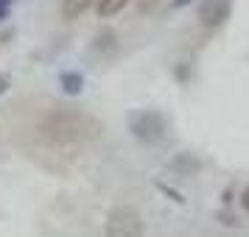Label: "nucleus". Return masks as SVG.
Segmentation results:
<instances>
[{"label":"nucleus","instance_id":"f257e3e1","mask_svg":"<svg viewBox=\"0 0 249 237\" xmlns=\"http://www.w3.org/2000/svg\"><path fill=\"white\" fill-rule=\"evenodd\" d=\"M101 137V123L76 109H51L36 123V140L59 157H76Z\"/></svg>","mask_w":249,"mask_h":237},{"label":"nucleus","instance_id":"f03ea898","mask_svg":"<svg viewBox=\"0 0 249 237\" xmlns=\"http://www.w3.org/2000/svg\"><path fill=\"white\" fill-rule=\"evenodd\" d=\"M126 126H129V134L146 148H154V145H160V142H165V137H168V131H171L168 117L162 112H157V109L132 112L126 117Z\"/></svg>","mask_w":249,"mask_h":237},{"label":"nucleus","instance_id":"7ed1b4c3","mask_svg":"<svg viewBox=\"0 0 249 237\" xmlns=\"http://www.w3.org/2000/svg\"><path fill=\"white\" fill-rule=\"evenodd\" d=\"M104 237H146V221L137 206L118 204L104 221Z\"/></svg>","mask_w":249,"mask_h":237},{"label":"nucleus","instance_id":"20e7f679","mask_svg":"<svg viewBox=\"0 0 249 237\" xmlns=\"http://www.w3.org/2000/svg\"><path fill=\"white\" fill-rule=\"evenodd\" d=\"M196 17H199V25H202V28L218 31V28L227 25V20L232 17V0H199Z\"/></svg>","mask_w":249,"mask_h":237},{"label":"nucleus","instance_id":"39448f33","mask_svg":"<svg viewBox=\"0 0 249 237\" xmlns=\"http://www.w3.org/2000/svg\"><path fill=\"white\" fill-rule=\"evenodd\" d=\"M118 42H121V36H118L115 28H101L98 34L92 36L90 53H92V56H98V59H109V56H115Z\"/></svg>","mask_w":249,"mask_h":237},{"label":"nucleus","instance_id":"423d86ee","mask_svg":"<svg viewBox=\"0 0 249 237\" xmlns=\"http://www.w3.org/2000/svg\"><path fill=\"white\" fill-rule=\"evenodd\" d=\"M168 168L182 173V176H196V173L202 170V159L193 157V154H177V157L168 162Z\"/></svg>","mask_w":249,"mask_h":237},{"label":"nucleus","instance_id":"0eeeda50","mask_svg":"<svg viewBox=\"0 0 249 237\" xmlns=\"http://www.w3.org/2000/svg\"><path fill=\"white\" fill-rule=\"evenodd\" d=\"M59 87H62V92L70 95V98L81 95V90H84V73H79V70H65V73H59Z\"/></svg>","mask_w":249,"mask_h":237},{"label":"nucleus","instance_id":"6e6552de","mask_svg":"<svg viewBox=\"0 0 249 237\" xmlns=\"http://www.w3.org/2000/svg\"><path fill=\"white\" fill-rule=\"evenodd\" d=\"M92 3L95 0H62V6H59V12H62V20H79L81 14H87L92 9Z\"/></svg>","mask_w":249,"mask_h":237},{"label":"nucleus","instance_id":"1a4fd4ad","mask_svg":"<svg viewBox=\"0 0 249 237\" xmlns=\"http://www.w3.org/2000/svg\"><path fill=\"white\" fill-rule=\"evenodd\" d=\"M126 6H129V0H95V12H98V17H104V20L121 14Z\"/></svg>","mask_w":249,"mask_h":237},{"label":"nucleus","instance_id":"9d476101","mask_svg":"<svg viewBox=\"0 0 249 237\" xmlns=\"http://www.w3.org/2000/svg\"><path fill=\"white\" fill-rule=\"evenodd\" d=\"M238 204H241V209L249 215V184L244 187V190H241V195H238Z\"/></svg>","mask_w":249,"mask_h":237},{"label":"nucleus","instance_id":"9b49d317","mask_svg":"<svg viewBox=\"0 0 249 237\" xmlns=\"http://www.w3.org/2000/svg\"><path fill=\"white\" fill-rule=\"evenodd\" d=\"M12 14V0H0V20H6Z\"/></svg>","mask_w":249,"mask_h":237},{"label":"nucleus","instance_id":"f8f14e48","mask_svg":"<svg viewBox=\"0 0 249 237\" xmlns=\"http://www.w3.org/2000/svg\"><path fill=\"white\" fill-rule=\"evenodd\" d=\"M9 84H12V81H9V76H3V73H0V95L9 90Z\"/></svg>","mask_w":249,"mask_h":237},{"label":"nucleus","instance_id":"ddd939ff","mask_svg":"<svg viewBox=\"0 0 249 237\" xmlns=\"http://www.w3.org/2000/svg\"><path fill=\"white\" fill-rule=\"evenodd\" d=\"M191 0H171V9H182V6H188Z\"/></svg>","mask_w":249,"mask_h":237}]
</instances>
